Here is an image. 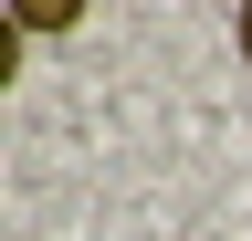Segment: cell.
<instances>
[{
    "label": "cell",
    "mask_w": 252,
    "mask_h": 241,
    "mask_svg": "<svg viewBox=\"0 0 252 241\" xmlns=\"http://www.w3.org/2000/svg\"><path fill=\"white\" fill-rule=\"evenodd\" d=\"M231 42H242V63H252V11H242V21H231Z\"/></svg>",
    "instance_id": "1"
}]
</instances>
